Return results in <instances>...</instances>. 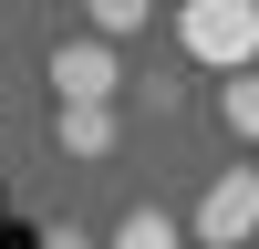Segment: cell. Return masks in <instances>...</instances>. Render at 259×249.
<instances>
[{"instance_id": "cell-4", "label": "cell", "mask_w": 259, "mask_h": 249, "mask_svg": "<svg viewBox=\"0 0 259 249\" xmlns=\"http://www.w3.org/2000/svg\"><path fill=\"white\" fill-rule=\"evenodd\" d=\"M52 145L73 166H104L114 156V104H52Z\"/></svg>"}, {"instance_id": "cell-6", "label": "cell", "mask_w": 259, "mask_h": 249, "mask_svg": "<svg viewBox=\"0 0 259 249\" xmlns=\"http://www.w3.org/2000/svg\"><path fill=\"white\" fill-rule=\"evenodd\" d=\"M114 249H187V228L166 218V208H135V218L114 228Z\"/></svg>"}, {"instance_id": "cell-7", "label": "cell", "mask_w": 259, "mask_h": 249, "mask_svg": "<svg viewBox=\"0 0 259 249\" xmlns=\"http://www.w3.org/2000/svg\"><path fill=\"white\" fill-rule=\"evenodd\" d=\"M83 11H94V42H124V31L156 21V0H83Z\"/></svg>"}, {"instance_id": "cell-8", "label": "cell", "mask_w": 259, "mask_h": 249, "mask_svg": "<svg viewBox=\"0 0 259 249\" xmlns=\"http://www.w3.org/2000/svg\"><path fill=\"white\" fill-rule=\"evenodd\" d=\"M249 11H259V0H249Z\"/></svg>"}, {"instance_id": "cell-2", "label": "cell", "mask_w": 259, "mask_h": 249, "mask_svg": "<svg viewBox=\"0 0 259 249\" xmlns=\"http://www.w3.org/2000/svg\"><path fill=\"white\" fill-rule=\"evenodd\" d=\"M249 228H259V166H218L207 197H197V218H187V239L197 249H239Z\"/></svg>"}, {"instance_id": "cell-5", "label": "cell", "mask_w": 259, "mask_h": 249, "mask_svg": "<svg viewBox=\"0 0 259 249\" xmlns=\"http://www.w3.org/2000/svg\"><path fill=\"white\" fill-rule=\"evenodd\" d=\"M218 124H228V145H259V73H228V94H218Z\"/></svg>"}, {"instance_id": "cell-1", "label": "cell", "mask_w": 259, "mask_h": 249, "mask_svg": "<svg viewBox=\"0 0 259 249\" xmlns=\"http://www.w3.org/2000/svg\"><path fill=\"white\" fill-rule=\"evenodd\" d=\"M177 42L197 62H218V73H249V62H259V11H249V0H187V11H177Z\"/></svg>"}, {"instance_id": "cell-3", "label": "cell", "mask_w": 259, "mask_h": 249, "mask_svg": "<svg viewBox=\"0 0 259 249\" xmlns=\"http://www.w3.org/2000/svg\"><path fill=\"white\" fill-rule=\"evenodd\" d=\"M114 42H94V31H83V42H52V104H114Z\"/></svg>"}]
</instances>
